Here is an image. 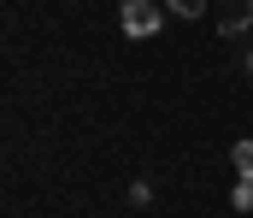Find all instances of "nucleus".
I'll use <instances>...</instances> for the list:
<instances>
[{
  "label": "nucleus",
  "mask_w": 253,
  "mask_h": 218,
  "mask_svg": "<svg viewBox=\"0 0 253 218\" xmlns=\"http://www.w3.org/2000/svg\"><path fill=\"white\" fill-rule=\"evenodd\" d=\"M248 71H253V53H248Z\"/></svg>",
  "instance_id": "6"
},
{
  "label": "nucleus",
  "mask_w": 253,
  "mask_h": 218,
  "mask_svg": "<svg viewBox=\"0 0 253 218\" xmlns=\"http://www.w3.org/2000/svg\"><path fill=\"white\" fill-rule=\"evenodd\" d=\"M118 24H124V36H153L165 24V0H124Z\"/></svg>",
  "instance_id": "1"
},
{
  "label": "nucleus",
  "mask_w": 253,
  "mask_h": 218,
  "mask_svg": "<svg viewBox=\"0 0 253 218\" xmlns=\"http://www.w3.org/2000/svg\"><path fill=\"white\" fill-rule=\"evenodd\" d=\"M248 18H253V0H248Z\"/></svg>",
  "instance_id": "7"
},
{
  "label": "nucleus",
  "mask_w": 253,
  "mask_h": 218,
  "mask_svg": "<svg viewBox=\"0 0 253 218\" xmlns=\"http://www.w3.org/2000/svg\"><path fill=\"white\" fill-rule=\"evenodd\" d=\"M230 207H236V213H253V177H242V183L230 189Z\"/></svg>",
  "instance_id": "4"
},
{
  "label": "nucleus",
  "mask_w": 253,
  "mask_h": 218,
  "mask_svg": "<svg viewBox=\"0 0 253 218\" xmlns=\"http://www.w3.org/2000/svg\"><path fill=\"white\" fill-rule=\"evenodd\" d=\"M165 12H177V18H200L206 0H165Z\"/></svg>",
  "instance_id": "5"
},
{
  "label": "nucleus",
  "mask_w": 253,
  "mask_h": 218,
  "mask_svg": "<svg viewBox=\"0 0 253 218\" xmlns=\"http://www.w3.org/2000/svg\"><path fill=\"white\" fill-rule=\"evenodd\" d=\"M248 30H253V18H248V0H242L236 12H224V24H218V36H224V42H236V36H248Z\"/></svg>",
  "instance_id": "2"
},
{
  "label": "nucleus",
  "mask_w": 253,
  "mask_h": 218,
  "mask_svg": "<svg viewBox=\"0 0 253 218\" xmlns=\"http://www.w3.org/2000/svg\"><path fill=\"white\" fill-rule=\"evenodd\" d=\"M230 165H236V177H253V142H236V147H230Z\"/></svg>",
  "instance_id": "3"
}]
</instances>
